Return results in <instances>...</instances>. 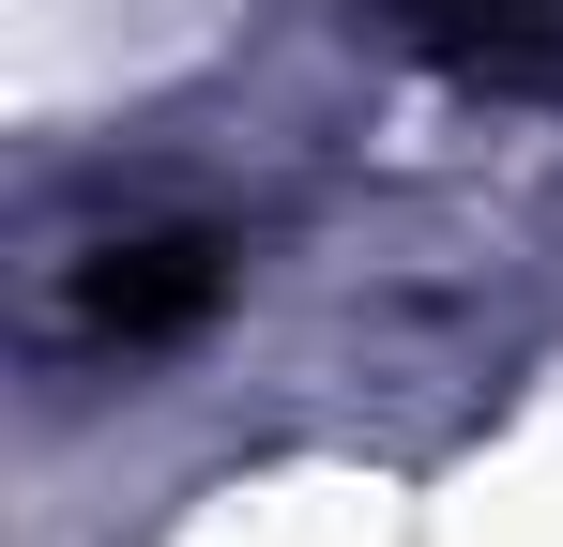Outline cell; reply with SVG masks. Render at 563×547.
I'll return each instance as SVG.
<instances>
[{"instance_id": "6da1fadb", "label": "cell", "mask_w": 563, "mask_h": 547, "mask_svg": "<svg viewBox=\"0 0 563 547\" xmlns=\"http://www.w3.org/2000/svg\"><path fill=\"white\" fill-rule=\"evenodd\" d=\"M396 31H427L503 91H563V0H396Z\"/></svg>"}]
</instances>
